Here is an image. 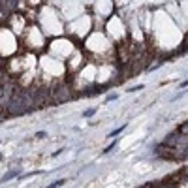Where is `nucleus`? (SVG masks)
Segmentation results:
<instances>
[{
    "label": "nucleus",
    "mask_w": 188,
    "mask_h": 188,
    "mask_svg": "<svg viewBox=\"0 0 188 188\" xmlns=\"http://www.w3.org/2000/svg\"><path fill=\"white\" fill-rule=\"evenodd\" d=\"M15 175H19V169H13V171H9V173H6V177L2 181H9V179H13Z\"/></svg>",
    "instance_id": "2"
},
{
    "label": "nucleus",
    "mask_w": 188,
    "mask_h": 188,
    "mask_svg": "<svg viewBox=\"0 0 188 188\" xmlns=\"http://www.w3.org/2000/svg\"><path fill=\"white\" fill-rule=\"evenodd\" d=\"M141 89H143V85H137V87H132V89H128V90H130V92H132V90H141Z\"/></svg>",
    "instance_id": "7"
},
{
    "label": "nucleus",
    "mask_w": 188,
    "mask_h": 188,
    "mask_svg": "<svg viewBox=\"0 0 188 188\" xmlns=\"http://www.w3.org/2000/svg\"><path fill=\"white\" fill-rule=\"evenodd\" d=\"M0 160H2V154H0Z\"/></svg>",
    "instance_id": "8"
},
{
    "label": "nucleus",
    "mask_w": 188,
    "mask_h": 188,
    "mask_svg": "<svg viewBox=\"0 0 188 188\" xmlns=\"http://www.w3.org/2000/svg\"><path fill=\"white\" fill-rule=\"evenodd\" d=\"M96 113V107H92V109H87L85 113H83V117H90V115H94Z\"/></svg>",
    "instance_id": "5"
},
{
    "label": "nucleus",
    "mask_w": 188,
    "mask_h": 188,
    "mask_svg": "<svg viewBox=\"0 0 188 188\" xmlns=\"http://www.w3.org/2000/svg\"><path fill=\"white\" fill-rule=\"evenodd\" d=\"M117 98V92H113V94H109L107 96V102H111V100H115Z\"/></svg>",
    "instance_id": "6"
},
{
    "label": "nucleus",
    "mask_w": 188,
    "mask_h": 188,
    "mask_svg": "<svg viewBox=\"0 0 188 188\" xmlns=\"http://www.w3.org/2000/svg\"><path fill=\"white\" fill-rule=\"evenodd\" d=\"M124 128H126V124H122V126H121V128H117V130H113V132H111V134H109V137H113V135H117V134H121V132H122V130H124Z\"/></svg>",
    "instance_id": "3"
},
{
    "label": "nucleus",
    "mask_w": 188,
    "mask_h": 188,
    "mask_svg": "<svg viewBox=\"0 0 188 188\" xmlns=\"http://www.w3.org/2000/svg\"><path fill=\"white\" fill-rule=\"evenodd\" d=\"M62 184H64V181H57V183H51L47 188H58V186H62Z\"/></svg>",
    "instance_id": "4"
},
{
    "label": "nucleus",
    "mask_w": 188,
    "mask_h": 188,
    "mask_svg": "<svg viewBox=\"0 0 188 188\" xmlns=\"http://www.w3.org/2000/svg\"><path fill=\"white\" fill-rule=\"evenodd\" d=\"M53 96L57 98V103H62V102H66L70 96H72V92H70V89L68 87H57V89H53Z\"/></svg>",
    "instance_id": "1"
}]
</instances>
